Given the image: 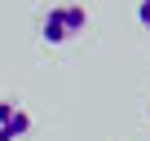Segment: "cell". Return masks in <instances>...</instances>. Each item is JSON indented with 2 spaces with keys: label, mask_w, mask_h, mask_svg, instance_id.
<instances>
[{
  "label": "cell",
  "mask_w": 150,
  "mask_h": 141,
  "mask_svg": "<svg viewBox=\"0 0 150 141\" xmlns=\"http://www.w3.org/2000/svg\"><path fill=\"white\" fill-rule=\"evenodd\" d=\"M84 27H88V9L66 0V5L44 9V18H40V40H44V44H71Z\"/></svg>",
  "instance_id": "cell-1"
},
{
  "label": "cell",
  "mask_w": 150,
  "mask_h": 141,
  "mask_svg": "<svg viewBox=\"0 0 150 141\" xmlns=\"http://www.w3.org/2000/svg\"><path fill=\"white\" fill-rule=\"evenodd\" d=\"M31 132V115L18 102H0V141H22Z\"/></svg>",
  "instance_id": "cell-2"
},
{
  "label": "cell",
  "mask_w": 150,
  "mask_h": 141,
  "mask_svg": "<svg viewBox=\"0 0 150 141\" xmlns=\"http://www.w3.org/2000/svg\"><path fill=\"white\" fill-rule=\"evenodd\" d=\"M137 22L150 31V0H141V5H137Z\"/></svg>",
  "instance_id": "cell-3"
}]
</instances>
